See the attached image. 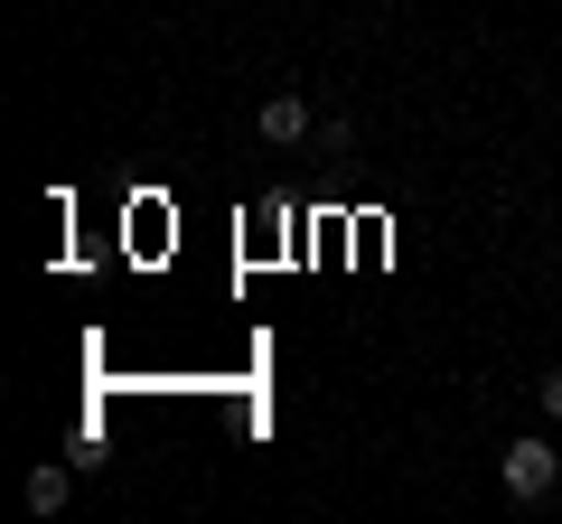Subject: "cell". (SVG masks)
Returning a JSON list of instances; mask_svg holds the SVG:
<instances>
[{
	"mask_svg": "<svg viewBox=\"0 0 562 524\" xmlns=\"http://www.w3.org/2000/svg\"><path fill=\"white\" fill-rule=\"evenodd\" d=\"M497 478H506V497H516V505H543V497H553V478H562V449L543 441V431H525V441H506Z\"/></svg>",
	"mask_w": 562,
	"mask_h": 524,
	"instance_id": "cell-1",
	"label": "cell"
},
{
	"mask_svg": "<svg viewBox=\"0 0 562 524\" xmlns=\"http://www.w3.org/2000/svg\"><path fill=\"white\" fill-rule=\"evenodd\" d=\"M254 132H262V141H272V150H301V141H319V122H310V103L291 94V84H281V94H262Z\"/></svg>",
	"mask_w": 562,
	"mask_h": 524,
	"instance_id": "cell-2",
	"label": "cell"
},
{
	"mask_svg": "<svg viewBox=\"0 0 562 524\" xmlns=\"http://www.w3.org/2000/svg\"><path fill=\"white\" fill-rule=\"evenodd\" d=\"M66 497H76V478H66L57 459H47V468H29V515H66Z\"/></svg>",
	"mask_w": 562,
	"mask_h": 524,
	"instance_id": "cell-3",
	"label": "cell"
},
{
	"mask_svg": "<svg viewBox=\"0 0 562 524\" xmlns=\"http://www.w3.org/2000/svg\"><path fill=\"white\" fill-rule=\"evenodd\" d=\"M535 403H543V422H562V365H553V375L535 384Z\"/></svg>",
	"mask_w": 562,
	"mask_h": 524,
	"instance_id": "cell-4",
	"label": "cell"
}]
</instances>
